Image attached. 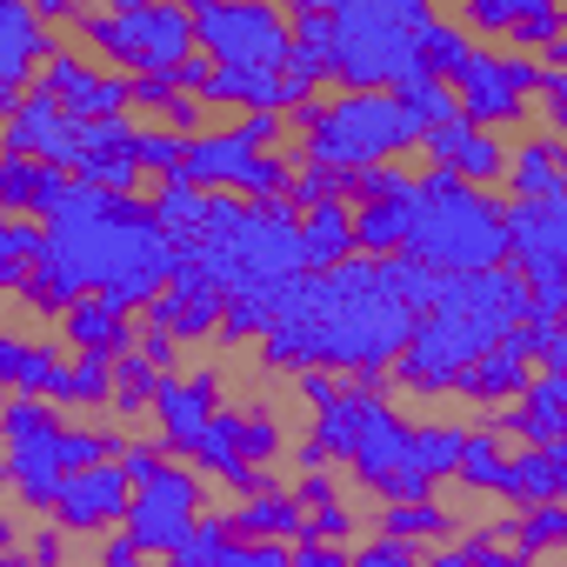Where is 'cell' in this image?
Here are the masks:
<instances>
[{
  "mask_svg": "<svg viewBox=\"0 0 567 567\" xmlns=\"http://www.w3.org/2000/svg\"><path fill=\"white\" fill-rule=\"evenodd\" d=\"M341 388H348V381H334V374H321V368H315V374H295V394L308 401V421H315L321 408H334V401H341Z\"/></svg>",
  "mask_w": 567,
  "mask_h": 567,
  "instance_id": "54",
  "label": "cell"
},
{
  "mask_svg": "<svg viewBox=\"0 0 567 567\" xmlns=\"http://www.w3.org/2000/svg\"><path fill=\"white\" fill-rule=\"evenodd\" d=\"M154 214H161V227H167L174 240H187V234L207 220V194H200L194 181H167V187H154Z\"/></svg>",
  "mask_w": 567,
  "mask_h": 567,
  "instance_id": "41",
  "label": "cell"
},
{
  "mask_svg": "<svg viewBox=\"0 0 567 567\" xmlns=\"http://www.w3.org/2000/svg\"><path fill=\"white\" fill-rule=\"evenodd\" d=\"M421 567H467V554L461 547H434V554H421Z\"/></svg>",
  "mask_w": 567,
  "mask_h": 567,
  "instance_id": "60",
  "label": "cell"
},
{
  "mask_svg": "<svg viewBox=\"0 0 567 567\" xmlns=\"http://www.w3.org/2000/svg\"><path fill=\"white\" fill-rule=\"evenodd\" d=\"M41 181H48V161H8L0 154V214H28L34 220V200H41Z\"/></svg>",
  "mask_w": 567,
  "mask_h": 567,
  "instance_id": "42",
  "label": "cell"
},
{
  "mask_svg": "<svg viewBox=\"0 0 567 567\" xmlns=\"http://www.w3.org/2000/svg\"><path fill=\"white\" fill-rule=\"evenodd\" d=\"M408 260H421L427 274H494V267H507V200L487 194V187H467L447 167H421Z\"/></svg>",
  "mask_w": 567,
  "mask_h": 567,
  "instance_id": "5",
  "label": "cell"
},
{
  "mask_svg": "<svg viewBox=\"0 0 567 567\" xmlns=\"http://www.w3.org/2000/svg\"><path fill=\"white\" fill-rule=\"evenodd\" d=\"M501 481H507V441H501V427L487 421V427H474V434H467L461 487H467V494H494V501H501Z\"/></svg>",
  "mask_w": 567,
  "mask_h": 567,
  "instance_id": "32",
  "label": "cell"
},
{
  "mask_svg": "<svg viewBox=\"0 0 567 567\" xmlns=\"http://www.w3.org/2000/svg\"><path fill=\"white\" fill-rule=\"evenodd\" d=\"M141 167L167 187V181H187V141L167 134V127H141Z\"/></svg>",
  "mask_w": 567,
  "mask_h": 567,
  "instance_id": "44",
  "label": "cell"
},
{
  "mask_svg": "<svg viewBox=\"0 0 567 567\" xmlns=\"http://www.w3.org/2000/svg\"><path fill=\"white\" fill-rule=\"evenodd\" d=\"M567 41V8H554V0H520V21L507 34V54H554Z\"/></svg>",
  "mask_w": 567,
  "mask_h": 567,
  "instance_id": "33",
  "label": "cell"
},
{
  "mask_svg": "<svg viewBox=\"0 0 567 567\" xmlns=\"http://www.w3.org/2000/svg\"><path fill=\"white\" fill-rule=\"evenodd\" d=\"M427 127L401 107V94H328L315 134H301L295 161L341 167V174H374L394 167L401 154H421Z\"/></svg>",
  "mask_w": 567,
  "mask_h": 567,
  "instance_id": "7",
  "label": "cell"
},
{
  "mask_svg": "<svg viewBox=\"0 0 567 567\" xmlns=\"http://www.w3.org/2000/svg\"><path fill=\"white\" fill-rule=\"evenodd\" d=\"M54 54H61L54 21L34 0H0V114H14L34 94V81Z\"/></svg>",
  "mask_w": 567,
  "mask_h": 567,
  "instance_id": "11",
  "label": "cell"
},
{
  "mask_svg": "<svg viewBox=\"0 0 567 567\" xmlns=\"http://www.w3.org/2000/svg\"><path fill=\"white\" fill-rule=\"evenodd\" d=\"M501 441H520V447H547V441H567V374H534V388L494 414Z\"/></svg>",
  "mask_w": 567,
  "mask_h": 567,
  "instance_id": "18",
  "label": "cell"
},
{
  "mask_svg": "<svg viewBox=\"0 0 567 567\" xmlns=\"http://www.w3.org/2000/svg\"><path fill=\"white\" fill-rule=\"evenodd\" d=\"M501 501L507 507H560L567 501V441H547V447H520L507 454V481H501Z\"/></svg>",
  "mask_w": 567,
  "mask_h": 567,
  "instance_id": "19",
  "label": "cell"
},
{
  "mask_svg": "<svg viewBox=\"0 0 567 567\" xmlns=\"http://www.w3.org/2000/svg\"><path fill=\"white\" fill-rule=\"evenodd\" d=\"M0 381L8 394H34L54 401L68 414V388H74V354H54V341H28L21 328L0 334Z\"/></svg>",
  "mask_w": 567,
  "mask_h": 567,
  "instance_id": "15",
  "label": "cell"
},
{
  "mask_svg": "<svg viewBox=\"0 0 567 567\" xmlns=\"http://www.w3.org/2000/svg\"><path fill=\"white\" fill-rule=\"evenodd\" d=\"M527 388H534V354L520 348V334H507L494 354H481V368H474L454 394L474 401V408H494V414H501V408H514Z\"/></svg>",
  "mask_w": 567,
  "mask_h": 567,
  "instance_id": "20",
  "label": "cell"
},
{
  "mask_svg": "<svg viewBox=\"0 0 567 567\" xmlns=\"http://www.w3.org/2000/svg\"><path fill=\"white\" fill-rule=\"evenodd\" d=\"M114 368L107 354H74V388H68V414H107L114 408Z\"/></svg>",
  "mask_w": 567,
  "mask_h": 567,
  "instance_id": "36",
  "label": "cell"
},
{
  "mask_svg": "<svg viewBox=\"0 0 567 567\" xmlns=\"http://www.w3.org/2000/svg\"><path fill=\"white\" fill-rule=\"evenodd\" d=\"M167 461H174V454H167L161 441H127V454H121V467H127V481H134V487H141V481H154Z\"/></svg>",
  "mask_w": 567,
  "mask_h": 567,
  "instance_id": "51",
  "label": "cell"
},
{
  "mask_svg": "<svg viewBox=\"0 0 567 567\" xmlns=\"http://www.w3.org/2000/svg\"><path fill=\"white\" fill-rule=\"evenodd\" d=\"M227 567H295V547L288 540H240Z\"/></svg>",
  "mask_w": 567,
  "mask_h": 567,
  "instance_id": "53",
  "label": "cell"
},
{
  "mask_svg": "<svg viewBox=\"0 0 567 567\" xmlns=\"http://www.w3.org/2000/svg\"><path fill=\"white\" fill-rule=\"evenodd\" d=\"M414 187H421V181H414ZM414 187L354 207V240H361L368 260H394V254H408V234H414Z\"/></svg>",
  "mask_w": 567,
  "mask_h": 567,
  "instance_id": "24",
  "label": "cell"
},
{
  "mask_svg": "<svg viewBox=\"0 0 567 567\" xmlns=\"http://www.w3.org/2000/svg\"><path fill=\"white\" fill-rule=\"evenodd\" d=\"M94 567H147V554H141V540H134V534H101Z\"/></svg>",
  "mask_w": 567,
  "mask_h": 567,
  "instance_id": "57",
  "label": "cell"
},
{
  "mask_svg": "<svg viewBox=\"0 0 567 567\" xmlns=\"http://www.w3.org/2000/svg\"><path fill=\"white\" fill-rule=\"evenodd\" d=\"M295 567H354V547H334V540H295Z\"/></svg>",
  "mask_w": 567,
  "mask_h": 567,
  "instance_id": "59",
  "label": "cell"
},
{
  "mask_svg": "<svg viewBox=\"0 0 567 567\" xmlns=\"http://www.w3.org/2000/svg\"><path fill=\"white\" fill-rule=\"evenodd\" d=\"M288 21H295V48L334 54V8H321V0H301V8H288Z\"/></svg>",
  "mask_w": 567,
  "mask_h": 567,
  "instance_id": "47",
  "label": "cell"
},
{
  "mask_svg": "<svg viewBox=\"0 0 567 567\" xmlns=\"http://www.w3.org/2000/svg\"><path fill=\"white\" fill-rule=\"evenodd\" d=\"M414 427H421V421H408L394 401H381V408H374V421H368V434H361V447H354V461H348V474H354V487H361V494H374V501H381V487L414 461Z\"/></svg>",
  "mask_w": 567,
  "mask_h": 567,
  "instance_id": "16",
  "label": "cell"
},
{
  "mask_svg": "<svg viewBox=\"0 0 567 567\" xmlns=\"http://www.w3.org/2000/svg\"><path fill=\"white\" fill-rule=\"evenodd\" d=\"M540 134H554V141H567V74L560 68H547V81H540Z\"/></svg>",
  "mask_w": 567,
  "mask_h": 567,
  "instance_id": "49",
  "label": "cell"
},
{
  "mask_svg": "<svg viewBox=\"0 0 567 567\" xmlns=\"http://www.w3.org/2000/svg\"><path fill=\"white\" fill-rule=\"evenodd\" d=\"M354 534H361V514H354L348 501H334V507L308 514V534H301V540H334V547H354Z\"/></svg>",
  "mask_w": 567,
  "mask_h": 567,
  "instance_id": "48",
  "label": "cell"
},
{
  "mask_svg": "<svg viewBox=\"0 0 567 567\" xmlns=\"http://www.w3.org/2000/svg\"><path fill=\"white\" fill-rule=\"evenodd\" d=\"M141 354H147L161 374H181V368H174V361H181V341H174L167 328H147V321H141Z\"/></svg>",
  "mask_w": 567,
  "mask_h": 567,
  "instance_id": "58",
  "label": "cell"
},
{
  "mask_svg": "<svg viewBox=\"0 0 567 567\" xmlns=\"http://www.w3.org/2000/svg\"><path fill=\"white\" fill-rule=\"evenodd\" d=\"M127 507H134V481H127V467L121 461H107V467H87V474H68V487H61V501H54V527H68V534H121L127 527Z\"/></svg>",
  "mask_w": 567,
  "mask_h": 567,
  "instance_id": "14",
  "label": "cell"
},
{
  "mask_svg": "<svg viewBox=\"0 0 567 567\" xmlns=\"http://www.w3.org/2000/svg\"><path fill=\"white\" fill-rule=\"evenodd\" d=\"M454 21H461V28H467L481 48H487V41H507V34H514V21H520V0H467V8H461Z\"/></svg>",
  "mask_w": 567,
  "mask_h": 567,
  "instance_id": "45",
  "label": "cell"
},
{
  "mask_svg": "<svg viewBox=\"0 0 567 567\" xmlns=\"http://www.w3.org/2000/svg\"><path fill=\"white\" fill-rule=\"evenodd\" d=\"M401 107H408L421 127H441V121H454V114H461V94H454L447 81L421 74V81H408V87H401Z\"/></svg>",
  "mask_w": 567,
  "mask_h": 567,
  "instance_id": "43",
  "label": "cell"
},
{
  "mask_svg": "<svg viewBox=\"0 0 567 567\" xmlns=\"http://www.w3.org/2000/svg\"><path fill=\"white\" fill-rule=\"evenodd\" d=\"M0 427H8V447L14 441H41V434H61L68 414L54 401H34V394H8V408H0Z\"/></svg>",
  "mask_w": 567,
  "mask_h": 567,
  "instance_id": "40",
  "label": "cell"
},
{
  "mask_svg": "<svg viewBox=\"0 0 567 567\" xmlns=\"http://www.w3.org/2000/svg\"><path fill=\"white\" fill-rule=\"evenodd\" d=\"M167 101H181V81H174V74H141V81H134V107L167 114Z\"/></svg>",
  "mask_w": 567,
  "mask_h": 567,
  "instance_id": "55",
  "label": "cell"
},
{
  "mask_svg": "<svg viewBox=\"0 0 567 567\" xmlns=\"http://www.w3.org/2000/svg\"><path fill=\"white\" fill-rule=\"evenodd\" d=\"M48 227V254L81 280V288L121 315H147L181 274V247L161 227L154 200H114L87 181H74V194L61 200Z\"/></svg>",
  "mask_w": 567,
  "mask_h": 567,
  "instance_id": "2",
  "label": "cell"
},
{
  "mask_svg": "<svg viewBox=\"0 0 567 567\" xmlns=\"http://www.w3.org/2000/svg\"><path fill=\"white\" fill-rule=\"evenodd\" d=\"M354 194H361V174H341V167L295 161V187H288L295 214H315V207H328V200H348V207H354Z\"/></svg>",
  "mask_w": 567,
  "mask_h": 567,
  "instance_id": "34",
  "label": "cell"
},
{
  "mask_svg": "<svg viewBox=\"0 0 567 567\" xmlns=\"http://www.w3.org/2000/svg\"><path fill=\"white\" fill-rule=\"evenodd\" d=\"M141 321H147V328H167L181 348H207V341H220V328H227V288H220L200 260H181L174 288H167Z\"/></svg>",
  "mask_w": 567,
  "mask_h": 567,
  "instance_id": "12",
  "label": "cell"
},
{
  "mask_svg": "<svg viewBox=\"0 0 567 567\" xmlns=\"http://www.w3.org/2000/svg\"><path fill=\"white\" fill-rule=\"evenodd\" d=\"M61 341H68L74 354H107V361H127V354L141 348V321L87 295V301L61 321Z\"/></svg>",
  "mask_w": 567,
  "mask_h": 567,
  "instance_id": "22",
  "label": "cell"
},
{
  "mask_svg": "<svg viewBox=\"0 0 567 567\" xmlns=\"http://www.w3.org/2000/svg\"><path fill=\"white\" fill-rule=\"evenodd\" d=\"M200 520H207V474H200L194 461H167L154 481L134 487V507H127V527H121V534H134L147 560H154V554L174 560V554L194 540Z\"/></svg>",
  "mask_w": 567,
  "mask_h": 567,
  "instance_id": "9",
  "label": "cell"
},
{
  "mask_svg": "<svg viewBox=\"0 0 567 567\" xmlns=\"http://www.w3.org/2000/svg\"><path fill=\"white\" fill-rule=\"evenodd\" d=\"M388 394H394V388H354V381H348V388H341V401H334V408H321V414L308 421V441H315L328 461H341V467H348V461H354V447H361V434H368V421H374V408H381Z\"/></svg>",
  "mask_w": 567,
  "mask_h": 567,
  "instance_id": "21",
  "label": "cell"
},
{
  "mask_svg": "<svg viewBox=\"0 0 567 567\" xmlns=\"http://www.w3.org/2000/svg\"><path fill=\"white\" fill-rule=\"evenodd\" d=\"M240 454H247V467H280L288 427H280L274 408H240Z\"/></svg>",
  "mask_w": 567,
  "mask_h": 567,
  "instance_id": "39",
  "label": "cell"
},
{
  "mask_svg": "<svg viewBox=\"0 0 567 567\" xmlns=\"http://www.w3.org/2000/svg\"><path fill=\"white\" fill-rule=\"evenodd\" d=\"M427 0H334V87L341 94H401L427 74Z\"/></svg>",
  "mask_w": 567,
  "mask_h": 567,
  "instance_id": "4",
  "label": "cell"
},
{
  "mask_svg": "<svg viewBox=\"0 0 567 567\" xmlns=\"http://www.w3.org/2000/svg\"><path fill=\"white\" fill-rule=\"evenodd\" d=\"M354 567H421V547H401V540L374 534V540L354 547Z\"/></svg>",
  "mask_w": 567,
  "mask_h": 567,
  "instance_id": "50",
  "label": "cell"
},
{
  "mask_svg": "<svg viewBox=\"0 0 567 567\" xmlns=\"http://www.w3.org/2000/svg\"><path fill=\"white\" fill-rule=\"evenodd\" d=\"M161 381H167V374L134 348V354L114 368V408H107V414H114V421H141V414L154 421V394H161Z\"/></svg>",
  "mask_w": 567,
  "mask_h": 567,
  "instance_id": "31",
  "label": "cell"
},
{
  "mask_svg": "<svg viewBox=\"0 0 567 567\" xmlns=\"http://www.w3.org/2000/svg\"><path fill=\"white\" fill-rule=\"evenodd\" d=\"M28 554H34V567H68V527L41 520V527H34V540H28Z\"/></svg>",
  "mask_w": 567,
  "mask_h": 567,
  "instance_id": "56",
  "label": "cell"
},
{
  "mask_svg": "<svg viewBox=\"0 0 567 567\" xmlns=\"http://www.w3.org/2000/svg\"><path fill=\"white\" fill-rule=\"evenodd\" d=\"M547 547H567V501H560V507H527V514L514 520V560H520V567H534Z\"/></svg>",
  "mask_w": 567,
  "mask_h": 567,
  "instance_id": "37",
  "label": "cell"
},
{
  "mask_svg": "<svg viewBox=\"0 0 567 567\" xmlns=\"http://www.w3.org/2000/svg\"><path fill=\"white\" fill-rule=\"evenodd\" d=\"M374 527H381L388 540H401V547H434V540L461 534V520H454L441 501H394V507L374 514Z\"/></svg>",
  "mask_w": 567,
  "mask_h": 567,
  "instance_id": "27",
  "label": "cell"
},
{
  "mask_svg": "<svg viewBox=\"0 0 567 567\" xmlns=\"http://www.w3.org/2000/svg\"><path fill=\"white\" fill-rule=\"evenodd\" d=\"M74 41L87 54H107L114 74L141 81V74H181L200 41H194V8L174 0H114V8H81L74 14Z\"/></svg>",
  "mask_w": 567,
  "mask_h": 567,
  "instance_id": "6",
  "label": "cell"
},
{
  "mask_svg": "<svg viewBox=\"0 0 567 567\" xmlns=\"http://www.w3.org/2000/svg\"><path fill=\"white\" fill-rule=\"evenodd\" d=\"M301 247H308V274H334L361 254L354 240V207L348 200H328L315 214H301Z\"/></svg>",
  "mask_w": 567,
  "mask_h": 567,
  "instance_id": "25",
  "label": "cell"
},
{
  "mask_svg": "<svg viewBox=\"0 0 567 567\" xmlns=\"http://www.w3.org/2000/svg\"><path fill=\"white\" fill-rule=\"evenodd\" d=\"M214 414H220V381H214V368L167 374L161 394H154V441H161L174 461H194V447L207 441Z\"/></svg>",
  "mask_w": 567,
  "mask_h": 567,
  "instance_id": "13",
  "label": "cell"
},
{
  "mask_svg": "<svg viewBox=\"0 0 567 567\" xmlns=\"http://www.w3.org/2000/svg\"><path fill=\"white\" fill-rule=\"evenodd\" d=\"M560 147L554 134H527L507 161V181H501V200L507 207H554L567 200V167H560Z\"/></svg>",
  "mask_w": 567,
  "mask_h": 567,
  "instance_id": "17",
  "label": "cell"
},
{
  "mask_svg": "<svg viewBox=\"0 0 567 567\" xmlns=\"http://www.w3.org/2000/svg\"><path fill=\"white\" fill-rule=\"evenodd\" d=\"M534 315H540L534 308V288H527L514 267H494V274H441L434 315H421L414 348L394 368V388L401 394H427V401L434 394H454L481 368V354H494Z\"/></svg>",
  "mask_w": 567,
  "mask_h": 567,
  "instance_id": "3",
  "label": "cell"
},
{
  "mask_svg": "<svg viewBox=\"0 0 567 567\" xmlns=\"http://www.w3.org/2000/svg\"><path fill=\"white\" fill-rule=\"evenodd\" d=\"M207 107H247V114H288L280 74H254V68H220Z\"/></svg>",
  "mask_w": 567,
  "mask_h": 567,
  "instance_id": "30",
  "label": "cell"
},
{
  "mask_svg": "<svg viewBox=\"0 0 567 567\" xmlns=\"http://www.w3.org/2000/svg\"><path fill=\"white\" fill-rule=\"evenodd\" d=\"M467 434L461 421H421L414 427V467L441 487V481H461V461H467Z\"/></svg>",
  "mask_w": 567,
  "mask_h": 567,
  "instance_id": "29",
  "label": "cell"
},
{
  "mask_svg": "<svg viewBox=\"0 0 567 567\" xmlns=\"http://www.w3.org/2000/svg\"><path fill=\"white\" fill-rule=\"evenodd\" d=\"M421 315L394 295L388 260L354 254L334 274H308L260 341V374H348L354 388H394Z\"/></svg>",
  "mask_w": 567,
  "mask_h": 567,
  "instance_id": "1",
  "label": "cell"
},
{
  "mask_svg": "<svg viewBox=\"0 0 567 567\" xmlns=\"http://www.w3.org/2000/svg\"><path fill=\"white\" fill-rule=\"evenodd\" d=\"M234 547H240V534H234V520L214 507V514L194 527V540H187L167 567H227V560H234Z\"/></svg>",
  "mask_w": 567,
  "mask_h": 567,
  "instance_id": "38",
  "label": "cell"
},
{
  "mask_svg": "<svg viewBox=\"0 0 567 567\" xmlns=\"http://www.w3.org/2000/svg\"><path fill=\"white\" fill-rule=\"evenodd\" d=\"M540 81H547V61H527V54H507V48H481L467 61V74L454 81V94H461V114L481 134H501V127L527 121V101L540 94Z\"/></svg>",
  "mask_w": 567,
  "mask_h": 567,
  "instance_id": "10",
  "label": "cell"
},
{
  "mask_svg": "<svg viewBox=\"0 0 567 567\" xmlns=\"http://www.w3.org/2000/svg\"><path fill=\"white\" fill-rule=\"evenodd\" d=\"M474 134H481V127H474L467 114H454V121H441V127H427V141H421V161H427V167H447V174H454Z\"/></svg>",
  "mask_w": 567,
  "mask_h": 567,
  "instance_id": "46",
  "label": "cell"
},
{
  "mask_svg": "<svg viewBox=\"0 0 567 567\" xmlns=\"http://www.w3.org/2000/svg\"><path fill=\"white\" fill-rule=\"evenodd\" d=\"M474 54H481V41H474L454 14H441V21H434V34H427V74L454 87V81L467 74V61H474Z\"/></svg>",
  "mask_w": 567,
  "mask_h": 567,
  "instance_id": "35",
  "label": "cell"
},
{
  "mask_svg": "<svg viewBox=\"0 0 567 567\" xmlns=\"http://www.w3.org/2000/svg\"><path fill=\"white\" fill-rule=\"evenodd\" d=\"M295 501H301L308 514L334 507V501H341V481H334V467H321V474H295Z\"/></svg>",
  "mask_w": 567,
  "mask_h": 567,
  "instance_id": "52",
  "label": "cell"
},
{
  "mask_svg": "<svg viewBox=\"0 0 567 567\" xmlns=\"http://www.w3.org/2000/svg\"><path fill=\"white\" fill-rule=\"evenodd\" d=\"M194 41L214 68L280 74L295 54V21L288 8H267V0H194Z\"/></svg>",
  "mask_w": 567,
  "mask_h": 567,
  "instance_id": "8",
  "label": "cell"
},
{
  "mask_svg": "<svg viewBox=\"0 0 567 567\" xmlns=\"http://www.w3.org/2000/svg\"><path fill=\"white\" fill-rule=\"evenodd\" d=\"M41 260H48V227H41V220H28V214L0 220V288L21 295L28 274H34Z\"/></svg>",
  "mask_w": 567,
  "mask_h": 567,
  "instance_id": "28",
  "label": "cell"
},
{
  "mask_svg": "<svg viewBox=\"0 0 567 567\" xmlns=\"http://www.w3.org/2000/svg\"><path fill=\"white\" fill-rule=\"evenodd\" d=\"M227 520H234V534L240 540H301L308 534V507L295 501V487H274V494H254V501H234L227 507Z\"/></svg>",
  "mask_w": 567,
  "mask_h": 567,
  "instance_id": "23",
  "label": "cell"
},
{
  "mask_svg": "<svg viewBox=\"0 0 567 567\" xmlns=\"http://www.w3.org/2000/svg\"><path fill=\"white\" fill-rule=\"evenodd\" d=\"M61 101L48 94V87H34L14 114H8V134H0V141H8V161H41L48 154V141L61 134Z\"/></svg>",
  "mask_w": 567,
  "mask_h": 567,
  "instance_id": "26",
  "label": "cell"
}]
</instances>
